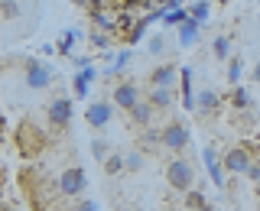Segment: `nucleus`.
<instances>
[{"instance_id":"a211bd4d","label":"nucleus","mask_w":260,"mask_h":211,"mask_svg":"<svg viewBox=\"0 0 260 211\" xmlns=\"http://www.w3.org/2000/svg\"><path fill=\"white\" fill-rule=\"evenodd\" d=\"M127 114H130V120H134L137 127H150V124H153V114H156V111H153L150 104H146L143 97H140V101H137V104H134V108H130Z\"/></svg>"},{"instance_id":"c85d7f7f","label":"nucleus","mask_w":260,"mask_h":211,"mask_svg":"<svg viewBox=\"0 0 260 211\" xmlns=\"http://www.w3.org/2000/svg\"><path fill=\"white\" fill-rule=\"evenodd\" d=\"M166 36H162V32H156V36H150V43H146V49H150V55H162L166 52Z\"/></svg>"},{"instance_id":"c756f323","label":"nucleus","mask_w":260,"mask_h":211,"mask_svg":"<svg viewBox=\"0 0 260 211\" xmlns=\"http://www.w3.org/2000/svg\"><path fill=\"white\" fill-rule=\"evenodd\" d=\"M108 4V0H75V7H81V10H88V13H94V10H101V7Z\"/></svg>"},{"instance_id":"a19ab883","label":"nucleus","mask_w":260,"mask_h":211,"mask_svg":"<svg viewBox=\"0 0 260 211\" xmlns=\"http://www.w3.org/2000/svg\"><path fill=\"white\" fill-rule=\"evenodd\" d=\"M257 211H260V201H257Z\"/></svg>"},{"instance_id":"f257e3e1","label":"nucleus","mask_w":260,"mask_h":211,"mask_svg":"<svg viewBox=\"0 0 260 211\" xmlns=\"http://www.w3.org/2000/svg\"><path fill=\"white\" fill-rule=\"evenodd\" d=\"M43 146H46L43 130L32 124V120H20V127H16V150H20L26 159H32V156L43 153Z\"/></svg>"},{"instance_id":"9b49d317","label":"nucleus","mask_w":260,"mask_h":211,"mask_svg":"<svg viewBox=\"0 0 260 211\" xmlns=\"http://www.w3.org/2000/svg\"><path fill=\"white\" fill-rule=\"evenodd\" d=\"M143 101L150 104L153 111H169L176 104V88H156V85H150V91H146Z\"/></svg>"},{"instance_id":"e433bc0d","label":"nucleus","mask_w":260,"mask_h":211,"mask_svg":"<svg viewBox=\"0 0 260 211\" xmlns=\"http://www.w3.org/2000/svg\"><path fill=\"white\" fill-rule=\"evenodd\" d=\"M195 211H215V208H211V205H202V208H195Z\"/></svg>"},{"instance_id":"aec40b11","label":"nucleus","mask_w":260,"mask_h":211,"mask_svg":"<svg viewBox=\"0 0 260 211\" xmlns=\"http://www.w3.org/2000/svg\"><path fill=\"white\" fill-rule=\"evenodd\" d=\"M81 39V29H65L62 32V39L55 43V49H59V55H69L72 59V49H75V43Z\"/></svg>"},{"instance_id":"412c9836","label":"nucleus","mask_w":260,"mask_h":211,"mask_svg":"<svg viewBox=\"0 0 260 211\" xmlns=\"http://www.w3.org/2000/svg\"><path fill=\"white\" fill-rule=\"evenodd\" d=\"M224 78H228V85H241V78H244V62H241V55H231L228 59V72H224Z\"/></svg>"},{"instance_id":"f03ea898","label":"nucleus","mask_w":260,"mask_h":211,"mask_svg":"<svg viewBox=\"0 0 260 211\" xmlns=\"http://www.w3.org/2000/svg\"><path fill=\"white\" fill-rule=\"evenodd\" d=\"M59 195H65V198H81V192L88 189V172L81 166H69L59 172Z\"/></svg>"},{"instance_id":"7c9ffc66","label":"nucleus","mask_w":260,"mask_h":211,"mask_svg":"<svg viewBox=\"0 0 260 211\" xmlns=\"http://www.w3.org/2000/svg\"><path fill=\"white\" fill-rule=\"evenodd\" d=\"M91 156L104 159V156H108V143H104V140H91Z\"/></svg>"},{"instance_id":"2eb2a0df","label":"nucleus","mask_w":260,"mask_h":211,"mask_svg":"<svg viewBox=\"0 0 260 211\" xmlns=\"http://www.w3.org/2000/svg\"><path fill=\"white\" fill-rule=\"evenodd\" d=\"M91 23H94V26L101 29V32H108V36H111L114 29H120V16H114L111 10H104V7L91 13Z\"/></svg>"},{"instance_id":"dca6fc26","label":"nucleus","mask_w":260,"mask_h":211,"mask_svg":"<svg viewBox=\"0 0 260 211\" xmlns=\"http://www.w3.org/2000/svg\"><path fill=\"white\" fill-rule=\"evenodd\" d=\"M218 104H221V94H218V91H211V88H202V91H195V111L208 114V111H215Z\"/></svg>"},{"instance_id":"f704fd0d","label":"nucleus","mask_w":260,"mask_h":211,"mask_svg":"<svg viewBox=\"0 0 260 211\" xmlns=\"http://www.w3.org/2000/svg\"><path fill=\"white\" fill-rule=\"evenodd\" d=\"M108 39H111L108 32H94V36H91V46L94 49H108Z\"/></svg>"},{"instance_id":"39448f33","label":"nucleus","mask_w":260,"mask_h":211,"mask_svg":"<svg viewBox=\"0 0 260 211\" xmlns=\"http://www.w3.org/2000/svg\"><path fill=\"white\" fill-rule=\"evenodd\" d=\"M23 78H26V88H32V91H46V88L52 85V65H46L39 59H26Z\"/></svg>"},{"instance_id":"72a5a7b5","label":"nucleus","mask_w":260,"mask_h":211,"mask_svg":"<svg viewBox=\"0 0 260 211\" xmlns=\"http://www.w3.org/2000/svg\"><path fill=\"white\" fill-rule=\"evenodd\" d=\"M72 65H75V72H78V68H88V65H94V62H91V55H72Z\"/></svg>"},{"instance_id":"ddd939ff","label":"nucleus","mask_w":260,"mask_h":211,"mask_svg":"<svg viewBox=\"0 0 260 211\" xmlns=\"http://www.w3.org/2000/svg\"><path fill=\"white\" fill-rule=\"evenodd\" d=\"M94 78H98V68H94V65H88V68H78L75 78H72V97L85 101V97H88V88H91Z\"/></svg>"},{"instance_id":"1a4fd4ad","label":"nucleus","mask_w":260,"mask_h":211,"mask_svg":"<svg viewBox=\"0 0 260 211\" xmlns=\"http://www.w3.org/2000/svg\"><path fill=\"white\" fill-rule=\"evenodd\" d=\"M137 101H140V88H137L134 81H120V85H114V91H111V104H114V108L130 111Z\"/></svg>"},{"instance_id":"423d86ee","label":"nucleus","mask_w":260,"mask_h":211,"mask_svg":"<svg viewBox=\"0 0 260 211\" xmlns=\"http://www.w3.org/2000/svg\"><path fill=\"white\" fill-rule=\"evenodd\" d=\"M46 117L55 130L72 127V117H75V108H72V97H52L46 104Z\"/></svg>"},{"instance_id":"2f4dec72","label":"nucleus","mask_w":260,"mask_h":211,"mask_svg":"<svg viewBox=\"0 0 260 211\" xmlns=\"http://www.w3.org/2000/svg\"><path fill=\"white\" fill-rule=\"evenodd\" d=\"M72 211H101V208H98V201H94V198H81Z\"/></svg>"},{"instance_id":"0eeeda50","label":"nucleus","mask_w":260,"mask_h":211,"mask_svg":"<svg viewBox=\"0 0 260 211\" xmlns=\"http://www.w3.org/2000/svg\"><path fill=\"white\" fill-rule=\"evenodd\" d=\"M257 156L247 150V146H231V150L221 156V166H224V172H231V175H244L247 172V166L254 162Z\"/></svg>"},{"instance_id":"9d476101","label":"nucleus","mask_w":260,"mask_h":211,"mask_svg":"<svg viewBox=\"0 0 260 211\" xmlns=\"http://www.w3.org/2000/svg\"><path fill=\"white\" fill-rule=\"evenodd\" d=\"M202 162H205V169H208V175H211V185H215V189H224L228 172H224L221 156H218L215 146H205V150H202Z\"/></svg>"},{"instance_id":"473e14b6","label":"nucleus","mask_w":260,"mask_h":211,"mask_svg":"<svg viewBox=\"0 0 260 211\" xmlns=\"http://www.w3.org/2000/svg\"><path fill=\"white\" fill-rule=\"evenodd\" d=\"M244 175H247L250 182H260V159H254V162H250V166H247V172H244Z\"/></svg>"},{"instance_id":"58836bf2","label":"nucleus","mask_w":260,"mask_h":211,"mask_svg":"<svg viewBox=\"0 0 260 211\" xmlns=\"http://www.w3.org/2000/svg\"><path fill=\"white\" fill-rule=\"evenodd\" d=\"M0 182H4V169H0Z\"/></svg>"},{"instance_id":"bb28decb","label":"nucleus","mask_w":260,"mask_h":211,"mask_svg":"<svg viewBox=\"0 0 260 211\" xmlns=\"http://www.w3.org/2000/svg\"><path fill=\"white\" fill-rule=\"evenodd\" d=\"M143 166H146V156H143L140 150H134V153H127V156H124V169H127V172H140Z\"/></svg>"},{"instance_id":"cd10ccee","label":"nucleus","mask_w":260,"mask_h":211,"mask_svg":"<svg viewBox=\"0 0 260 211\" xmlns=\"http://www.w3.org/2000/svg\"><path fill=\"white\" fill-rule=\"evenodd\" d=\"M20 16V4L16 0H0V20H16Z\"/></svg>"},{"instance_id":"4468645a","label":"nucleus","mask_w":260,"mask_h":211,"mask_svg":"<svg viewBox=\"0 0 260 211\" xmlns=\"http://www.w3.org/2000/svg\"><path fill=\"white\" fill-rule=\"evenodd\" d=\"M176 36H179V46L182 49H192L195 43H199V36H202V26L192 20V16H185V20L176 26Z\"/></svg>"},{"instance_id":"a878e982","label":"nucleus","mask_w":260,"mask_h":211,"mask_svg":"<svg viewBox=\"0 0 260 211\" xmlns=\"http://www.w3.org/2000/svg\"><path fill=\"white\" fill-rule=\"evenodd\" d=\"M101 162H104V172H108V175H120V172H124V156H117V153H108Z\"/></svg>"},{"instance_id":"f8f14e48","label":"nucleus","mask_w":260,"mask_h":211,"mask_svg":"<svg viewBox=\"0 0 260 211\" xmlns=\"http://www.w3.org/2000/svg\"><path fill=\"white\" fill-rule=\"evenodd\" d=\"M150 85H156V88H176L179 85V68H176L173 62L156 65V68L150 72Z\"/></svg>"},{"instance_id":"20e7f679","label":"nucleus","mask_w":260,"mask_h":211,"mask_svg":"<svg viewBox=\"0 0 260 211\" xmlns=\"http://www.w3.org/2000/svg\"><path fill=\"white\" fill-rule=\"evenodd\" d=\"M156 146H162V150H169V153L185 150V146H189V127L179 124V120L166 124V127H162L159 133H156Z\"/></svg>"},{"instance_id":"393cba45","label":"nucleus","mask_w":260,"mask_h":211,"mask_svg":"<svg viewBox=\"0 0 260 211\" xmlns=\"http://www.w3.org/2000/svg\"><path fill=\"white\" fill-rule=\"evenodd\" d=\"M182 195H185V211H195V208L208 205V201H205V195H202V189H195V185H192V189H185Z\"/></svg>"},{"instance_id":"f3484780","label":"nucleus","mask_w":260,"mask_h":211,"mask_svg":"<svg viewBox=\"0 0 260 211\" xmlns=\"http://www.w3.org/2000/svg\"><path fill=\"white\" fill-rule=\"evenodd\" d=\"M185 13H189L199 26H205L211 20V0H192V4H185Z\"/></svg>"},{"instance_id":"5701e85b","label":"nucleus","mask_w":260,"mask_h":211,"mask_svg":"<svg viewBox=\"0 0 260 211\" xmlns=\"http://www.w3.org/2000/svg\"><path fill=\"white\" fill-rule=\"evenodd\" d=\"M130 59H134V52H130V49H120V52L111 59V65L104 68V75H117V72H124L127 65H130Z\"/></svg>"},{"instance_id":"4be33fe9","label":"nucleus","mask_w":260,"mask_h":211,"mask_svg":"<svg viewBox=\"0 0 260 211\" xmlns=\"http://www.w3.org/2000/svg\"><path fill=\"white\" fill-rule=\"evenodd\" d=\"M185 16H189V13H185V7H176V10H159V23H162L166 29H176L179 23L185 20Z\"/></svg>"},{"instance_id":"c9c22d12","label":"nucleus","mask_w":260,"mask_h":211,"mask_svg":"<svg viewBox=\"0 0 260 211\" xmlns=\"http://www.w3.org/2000/svg\"><path fill=\"white\" fill-rule=\"evenodd\" d=\"M250 78H254V81H260V62L254 65V72H250Z\"/></svg>"},{"instance_id":"7ed1b4c3","label":"nucleus","mask_w":260,"mask_h":211,"mask_svg":"<svg viewBox=\"0 0 260 211\" xmlns=\"http://www.w3.org/2000/svg\"><path fill=\"white\" fill-rule=\"evenodd\" d=\"M166 185L176 192H185L195 185V169L189 166V159H169L166 162Z\"/></svg>"},{"instance_id":"6e6552de","label":"nucleus","mask_w":260,"mask_h":211,"mask_svg":"<svg viewBox=\"0 0 260 211\" xmlns=\"http://www.w3.org/2000/svg\"><path fill=\"white\" fill-rule=\"evenodd\" d=\"M111 120H114V104H108V101H91L85 108V124L91 130H104Z\"/></svg>"},{"instance_id":"4c0bfd02","label":"nucleus","mask_w":260,"mask_h":211,"mask_svg":"<svg viewBox=\"0 0 260 211\" xmlns=\"http://www.w3.org/2000/svg\"><path fill=\"white\" fill-rule=\"evenodd\" d=\"M176 4H179V7H185V0H176Z\"/></svg>"},{"instance_id":"ea45409f","label":"nucleus","mask_w":260,"mask_h":211,"mask_svg":"<svg viewBox=\"0 0 260 211\" xmlns=\"http://www.w3.org/2000/svg\"><path fill=\"white\" fill-rule=\"evenodd\" d=\"M120 211H134V208H120Z\"/></svg>"},{"instance_id":"6ab92c4d","label":"nucleus","mask_w":260,"mask_h":211,"mask_svg":"<svg viewBox=\"0 0 260 211\" xmlns=\"http://www.w3.org/2000/svg\"><path fill=\"white\" fill-rule=\"evenodd\" d=\"M211 59H218V62L231 59V36H215L211 39Z\"/></svg>"},{"instance_id":"b1692460","label":"nucleus","mask_w":260,"mask_h":211,"mask_svg":"<svg viewBox=\"0 0 260 211\" xmlns=\"http://www.w3.org/2000/svg\"><path fill=\"white\" fill-rule=\"evenodd\" d=\"M231 108H234V111H247V108H250V94H247V88H241V85H234V88H231Z\"/></svg>"}]
</instances>
